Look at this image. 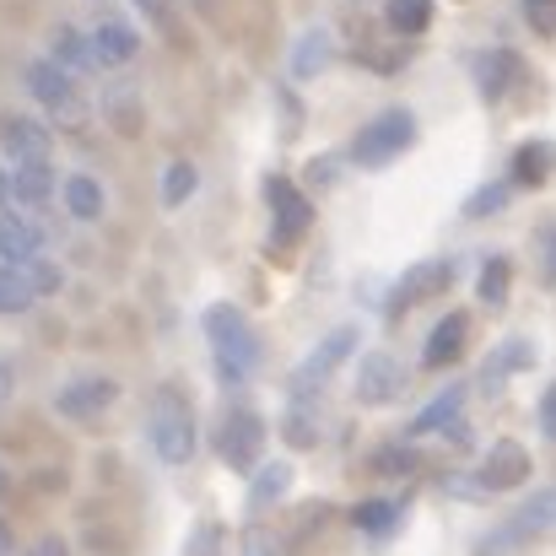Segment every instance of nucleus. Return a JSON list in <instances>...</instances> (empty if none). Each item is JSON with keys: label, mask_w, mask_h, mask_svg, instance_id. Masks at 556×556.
I'll use <instances>...</instances> for the list:
<instances>
[{"label": "nucleus", "mask_w": 556, "mask_h": 556, "mask_svg": "<svg viewBox=\"0 0 556 556\" xmlns=\"http://www.w3.org/2000/svg\"><path fill=\"white\" fill-rule=\"evenodd\" d=\"M416 459H410V448H383L378 454V470H410Z\"/></svg>", "instance_id": "4c0bfd02"}, {"label": "nucleus", "mask_w": 556, "mask_h": 556, "mask_svg": "<svg viewBox=\"0 0 556 556\" xmlns=\"http://www.w3.org/2000/svg\"><path fill=\"white\" fill-rule=\"evenodd\" d=\"M541 427H546V438H556V383L546 389V400H541Z\"/></svg>", "instance_id": "58836bf2"}, {"label": "nucleus", "mask_w": 556, "mask_h": 556, "mask_svg": "<svg viewBox=\"0 0 556 556\" xmlns=\"http://www.w3.org/2000/svg\"><path fill=\"white\" fill-rule=\"evenodd\" d=\"M0 492H5V470H0Z\"/></svg>", "instance_id": "49530a36"}, {"label": "nucleus", "mask_w": 556, "mask_h": 556, "mask_svg": "<svg viewBox=\"0 0 556 556\" xmlns=\"http://www.w3.org/2000/svg\"><path fill=\"white\" fill-rule=\"evenodd\" d=\"M87 38H92V49H98V65H125V60H136V49H141L136 27H130V22H119V16L98 22Z\"/></svg>", "instance_id": "9b49d317"}, {"label": "nucleus", "mask_w": 556, "mask_h": 556, "mask_svg": "<svg viewBox=\"0 0 556 556\" xmlns=\"http://www.w3.org/2000/svg\"><path fill=\"white\" fill-rule=\"evenodd\" d=\"M287 443L298 448H314L319 432H314V405H287Z\"/></svg>", "instance_id": "cd10ccee"}, {"label": "nucleus", "mask_w": 556, "mask_h": 556, "mask_svg": "<svg viewBox=\"0 0 556 556\" xmlns=\"http://www.w3.org/2000/svg\"><path fill=\"white\" fill-rule=\"evenodd\" d=\"M16 276L27 281V292H33V298H54V292L65 287V276H60V265H54V260H43V254H33V260H22V265H16Z\"/></svg>", "instance_id": "aec40b11"}, {"label": "nucleus", "mask_w": 556, "mask_h": 556, "mask_svg": "<svg viewBox=\"0 0 556 556\" xmlns=\"http://www.w3.org/2000/svg\"><path fill=\"white\" fill-rule=\"evenodd\" d=\"M11 552V530H5V525H0V556Z\"/></svg>", "instance_id": "c03bdc74"}, {"label": "nucleus", "mask_w": 556, "mask_h": 556, "mask_svg": "<svg viewBox=\"0 0 556 556\" xmlns=\"http://www.w3.org/2000/svg\"><path fill=\"white\" fill-rule=\"evenodd\" d=\"M194 194V168L189 163H168L163 168V205H185Z\"/></svg>", "instance_id": "bb28decb"}, {"label": "nucleus", "mask_w": 556, "mask_h": 556, "mask_svg": "<svg viewBox=\"0 0 556 556\" xmlns=\"http://www.w3.org/2000/svg\"><path fill=\"white\" fill-rule=\"evenodd\" d=\"M0 147H5L11 163H38V157H49V130L38 119H5L0 125Z\"/></svg>", "instance_id": "f8f14e48"}, {"label": "nucleus", "mask_w": 556, "mask_h": 556, "mask_svg": "<svg viewBox=\"0 0 556 556\" xmlns=\"http://www.w3.org/2000/svg\"><path fill=\"white\" fill-rule=\"evenodd\" d=\"M459 352H465V314H448L427 336V368H448Z\"/></svg>", "instance_id": "2eb2a0df"}, {"label": "nucleus", "mask_w": 556, "mask_h": 556, "mask_svg": "<svg viewBox=\"0 0 556 556\" xmlns=\"http://www.w3.org/2000/svg\"><path fill=\"white\" fill-rule=\"evenodd\" d=\"M33 556H65V541H54V535H49V541H38V546H33Z\"/></svg>", "instance_id": "79ce46f5"}, {"label": "nucleus", "mask_w": 556, "mask_h": 556, "mask_svg": "<svg viewBox=\"0 0 556 556\" xmlns=\"http://www.w3.org/2000/svg\"><path fill=\"white\" fill-rule=\"evenodd\" d=\"M49 60L65 71V76H81V71H98V49H92V38L81 33V27H54V38H49Z\"/></svg>", "instance_id": "1a4fd4ad"}, {"label": "nucleus", "mask_w": 556, "mask_h": 556, "mask_svg": "<svg viewBox=\"0 0 556 556\" xmlns=\"http://www.w3.org/2000/svg\"><path fill=\"white\" fill-rule=\"evenodd\" d=\"M152 448L168 465H185L189 454H194V416H189V405L174 389H163L152 400Z\"/></svg>", "instance_id": "f03ea898"}, {"label": "nucleus", "mask_w": 556, "mask_h": 556, "mask_svg": "<svg viewBox=\"0 0 556 556\" xmlns=\"http://www.w3.org/2000/svg\"><path fill=\"white\" fill-rule=\"evenodd\" d=\"M525 16L535 33H556V0H525Z\"/></svg>", "instance_id": "72a5a7b5"}, {"label": "nucleus", "mask_w": 556, "mask_h": 556, "mask_svg": "<svg viewBox=\"0 0 556 556\" xmlns=\"http://www.w3.org/2000/svg\"><path fill=\"white\" fill-rule=\"evenodd\" d=\"M330 49H336V43H330V33H319V27H314V33H303V38L292 43V81L319 76V71H325V60H330Z\"/></svg>", "instance_id": "f3484780"}, {"label": "nucleus", "mask_w": 556, "mask_h": 556, "mask_svg": "<svg viewBox=\"0 0 556 556\" xmlns=\"http://www.w3.org/2000/svg\"><path fill=\"white\" fill-rule=\"evenodd\" d=\"M546 168H552V147H541V141H530V147L519 152V163H514L519 185H541V179H546Z\"/></svg>", "instance_id": "a878e982"}, {"label": "nucleus", "mask_w": 556, "mask_h": 556, "mask_svg": "<svg viewBox=\"0 0 556 556\" xmlns=\"http://www.w3.org/2000/svg\"><path fill=\"white\" fill-rule=\"evenodd\" d=\"M394 514H400V503H383V497H378V503H357V508H352V525H357L363 535H389V530H394Z\"/></svg>", "instance_id": "5701e85b"}, {"label": "nucleus", "mask_w": 556, "mask_h": 556, "mask_svg": "<svg viewBox=\"0 0 556 556\" xmlns=\"http://www.w3.org/2000/svg\"><path fill=\"white\" fill-rule=\"evenodd\" d=\"M136 5H141V16H152V22L168 16V0H136Z\"/></svg>", "instance_id": "a19ab883"}, {"label": "nucleus", "mask_w": 556, "mask_h": 556, "mask_svg": "<svg viewBox=\"0 0 556 556\" xmlns=\"http://www.w3.org/2000/svg\"><path fill=\"white\" fill-rule=\"evenodd\" d=\"M265 200L276 205V227H281V238H298V232H308V222H314V205H308L298 189L287 185V179H270V185H265Z\"/></svg>", "instance_id": "ddd939ff"}, {"label": "nucleus", "mask_w": 556, "mask_h": 556, "mask_svg": "<svg viewBox=\"0 0 556 556\" xmlns=\"http://www.w3.org/2000/svg\"><path fill=\"white\" fill-rule=\"evenodd\" d=\"M432 22V0H389V27L394 33H421Z\"/></svg>", "instance_id": "b1692460"}, {"label": "nucleus", "mask_w": 556, "mask_h": 556, "mask_svg": "<svg viewBox=\"0 0 556 556\" xmlns=\"http://www.w3.org/2000/svg\"><path fill=\"white\" fill-rule=\"evenodd\" d=\"M49 194H54V168H49V157L16 163V168H11V200H22L27 211H38V205H49Z\"/></svg>", "instance_id": "4468645a"}, {"label": "nucleus", "mask_w": 556, "mask_h": 556, "mask_svg": "<svg viewBox=\"0 0 556 556\" xmlns=\"http://www.w3.org/2000/svg\"><path fill=\"white\" fill-rule=\"evenodd\" d=\"M5 205H11V168L0 163V211H5Z\"/></svg>", "instance_id": "37998d69"}, {"label": "nucleus", "mask_w": 556, "mask_h": 556, "mask_svg": "<svg viewBox=\"0 0 556 556\" xmlns=\"http://www.w3.org/2000/svg\"><path fill=\"white\" fill-rule=\"evenodd\" d=\"M336 174H341V163H336V157H314V163H308V179H314L319 189L336 185Z\"/></svg>", "instance_id": "e433bc0d"}, {"label": "nucleus", "mask_w": 556, "mask_h": 556, "mask_svg": "<svg viewBox=\"0 0 556 556\" xmlns=\"http://www.w3.org/2000/svg\"><path fill=\"white\" fill-rule=\"evenodd\" d=\"M459 405H465V383H454V389H443L438 400H427V405L416 410L410 432H438V427H448V421L459 416Z\"/></svg>", "instance_id": "6ab92c4d"}, {"label": "nucleus", "mask_w": 556, "mask_h": 556, "mask_svg": "<svg viewBox=\"0 0 556 556\" xmlns=\"http://www.w3.org/2000/svg\"><path fill=\"white\" fill-rule=\"evenodd\" d=\"M476 76H481V92L497 98L503 81H508V54H481V60H476Z\"/></svg>", "instance_id": "7c9ffc66"}, {"label": "nucleus", "mask_w": 556, "mask_h": 556, "mask_svg": "<svg viewBox=\"0 0 556 556\" xmlns=\"http://www.w3.org/2000/svg\"><path fill=\"white\" fill-rule=\"evenodd\" d=\"M400 378H405V368H400L389 352H372V357H363V368H357V400H363V405H378V400L400 394Z\"/></svg>", "instance_id": "9d476101"}, {"label": "nucleus", "mask_w": 556, "mask_h": 556, "mask_svg": "<svg viewBox=\"0 0 556 556\" xmlns=\"http://www.w3.org/2000/svg\"><path fill=\"white\" fill-rule=\"evenodd\" d=\"M205 336H211V357H216V372L227 383H243L249 372L260 368V341L249 330V319L232 308V303H216L205 314Z\"/></svg>", "instance_id": "f257e3e1"}, {"label": "nucleus", "mask_w": 556, "mask_h": 556, "mask_svg": "<svg viewBox=\"0 0 556 556\" xmlns=\"http://www.w3.org/2000/svg\"><path fill=\"white\" fill-rule=\"evenodd\" d=\"M508 298V260H486L481 265V303H503Z\"/></svg>", "instance_id": "c85d7f7f"}, {"label": "nucleus", "mask_w": 556, "mask_h": 556, "mask_svg": "<svg viewBox=\"0 0 556 556\" xmlns=\"http://www.w3.org/2000/svg\"><path fill=\"white\" fill-rule=\"evenodd\" d=\"M541 249H546V260H541V270H546V281H556V227L541 238Z\"/></svg>", "instance_id": "ea45409f"}, {"label": "nucleus", "mask_w": 556, "mask_h": 556, "mask_svg": "<svg viewBox=\"0 0 556 556\" xmlns=\"http://www.w3.org/2000/svg\"><path fill=\"white\" fill-rule=\"evenodd\" d=\"M33 254H43V227H38L33 216H11V211H0V265L16 270V265L33 260Z\"/></svg>", "instance_id": "6e6552de"}, {"label": "nucleus", "mask_w": 556, "mask_h": 556, "mask_svg": "<svg viewBox=\"0 0 556 556\" xmlns=\"http://www.w3.org/2000/svg\"><path fill=\"white\" fill-rule=\"evenodd\" d=\"M5 383H11V378H5V368H0V405H5Z\"/></svg>", "instance_id": "a18cd8bd"}, {"label": "nucleus", "mask_w": 556, "mask_h": 556, "mask_svg": "<svg viewBox=\"0 0 556 556\" xmlns=\"http://www.w3.org/2000/svg\"><path fill=\"white\" fill-rule=\"evenodd\" d=\"M65 211H71L76 222H98V216H103V185H98L92 174H71V179H65Z\"/></svg>", "instance_id": "a211bd4d"}, {"label": "nucleus", "mask_w": 556, "mask_h": 556, "mask_svg": "<svg viewBox=\"0 0 556 556\" xmlns=\"http://www.w3.org/2000/svg\"><path fill=\"white\" fill-rule=\"evenodd\" d=\"M410 136H416V119H410L405 109H389V114H378L368 130L357 136L352 157H357L363 168H378V163H389L394 152H405V147H410Z\"/></svg>", "instance_id": "20e7f679"}, {"label": "nucleus", "mask_w": 556, "mask_h": 556, "mask_svg": "<svg viewBox=\"0 0 556 556\" xmlns=\"http://www.w3.org/2000/svg\"><path fill=\"white\" fill-rule=\"evenodd\" d=\"M260 443H265V421H260L254 410H232V416L222 421V432H216V448H222V459H227L232 470H249V465L260 459Z\"/></svg>", "instance_id": "423d86ee"}, {"label": "nucleus", "mask_w": 556, "mask_h": 556, "mask_svg": "<svg viewBox=\"0 0 556 556\" xmlns=\"http://www.w3.org/2000/svg\"><path fill=\"white\" fill-rule=\"evenodd\" d=\"M216 552H222V530H216V525L194 530V541H189V556H216Z\"/></svg>", "instance_id": "c9c22d12"}, {"label": "nucleus", "mask_w": 556, "mask_h": 556, "mask_svg": "<svg viewBox=\"0 0 556 556\" xmlns=\"http://www.w3.org/2000/svg\"><path fill=\"white\" fill-rule=\"evenodd\" d=\"M243 556H287V552H281V541H276V535L249 530V535H243Z\"/></svg>", "instance_id": "f704fd0d"}, {"label": "nucleus", "mask_w": 556, "mask_h": 556, "mask_svg": "<svg viewBox=\"0 0 556 556\" xmlns=\"http://www.w3.org/2000/svg\"><path fill=\"white\" fill-rule=\"evenodd\" d=\"M292 486V465H260V476L249 481V503H276Z\"/></svg>", "instance_id": "4be33fe9"}, {"label": "nucleus", "mask_w": 556, "mask_h": 556, "mask_svg": "<svg viewBox=\"0 0 556 556\" xmlns=\"http://www.w3.org/2000/svg\"><path fill=\"white\" fill-rule=\"evenodd\" d=\"M508 194H514V185H508V179H503V185H486L476 200H470V205H465V216H492V211H503V205H508Z\"/></svg>", "instance_id": "473e14b6"}, {"label": "nucleus", "mask_w": 556, "mask_h": 556, "mask_svg": "<svg viewBox=\"0 0 556 556\" xmlns=\"http://www.w3.org/2000/svg\"><path fill=\"white\" fill-rule=\"evenodd\" d=\"M103 114L114 119V130H125V136H136L141 130V103H136V92L130 87H109L103 92Z\"/></svg>", "instance_id": "412c9836"}, {"label": "nucleus", "mask_w": 556, "mask_h": 556, "mask_svg": "<svg viewBox=\"0 0 556 556\" xmlns=\"http://www.w3.org/2000/svg\"><path fill=\"white\" fill-rule=\"evenodd\" d=\"M481 476H486V486H514V481L530 476V454H525L519 443H497V448L486 454Z\"/></svg>", "instance_id": "dca6fc26"}, {"label": "nucleus", "mask_w": 556, "mask_h": 556, "mask_svg": "<svg viewBox=\"0 0 556 556\" xmlns=\"http://www.w3.org/2000/svg\"><path fill=\"white\" fill-rule=\"evenodd\" d=\"M519 368H530V346H525V341H508V346L486 363V383H497L503 372H519Z\"/></svg>", "instance_id": "c756f323"}, {"label": "nucleus", "mask_w": 556, "mask_h": 556, "mask_svg": "<svg viewBox=\"0 0 556 556\" xmlns=\"http://www.w3.org/2000/svg\"><path fill=\"white\" fill-rule=\"evenodd\" d=\"M22 81H27V92H33V103H43L54 119H81V98H76V81L54 65V60H27V71H22Z\"/></svg>", "instance_id": "39448f33"}, {"label": "nucleus", "mask_w": 556, "mask_h": 556, "mask_svg": "<svg viewBox=\"0 0 556 556\" xmlns=\"http://www.w3.org/2000/svg\"><path fill=\"white\" fill-rule=\"evenodd\" d=\"M546 514H552V497H535V503H530V508L519 514V525H514V530H508L503 541H525V535H535V530L546 525Z\"/></svg>", "instance_id": "2f4dec72"}, {"label": "nucleus", "mask_w": 556, "mask_h": 556, "mask_svg": "<svg viewBox=\"0 0 556 556\" xmlns=\"http://www.w3.org/2000/svg\"><path fill=\"white\" fill-rule=\"evenodd\" d=\"M33 303H38V298L27 292V281H22L16 270H5V265H0V314H27Z\"/></svg>", "instance_id": "393cba45"}, {"label": "nucleus", "mask_w": 556, "mask_h": 556, "mask_svg": "<svg viewBox=\"0 0 556 556\" xmlns=\"http://www.w3.org/2000/svg\"><path fill=\"white\" fill-rule=\"evenodd\" d=\"M352 346H357V330H352V325L330 330V336L319 341V352H314V357L298 368V378H292V405H314V400H319V383L352 357Z\"/></svg>", "instance_id": "7ed1b4c3"}, {"label": "nucleus", "mask_w": 556, "mask_h": 556, "mask_svg": "<svg viewBox=\"0 0 556 556\" xmlns=\"http://www.w3.org/2000/svg\"><path fill=\"white\" fill-rule=\"evenodd\" d=\"M114 394H119V383L114 378H103V372H92V378H71L65 389H60V416H76V421H87V416H98V410H109L114 405Z\"/></svg>", "instance_id": "0eeeda50"}]
</instances>
